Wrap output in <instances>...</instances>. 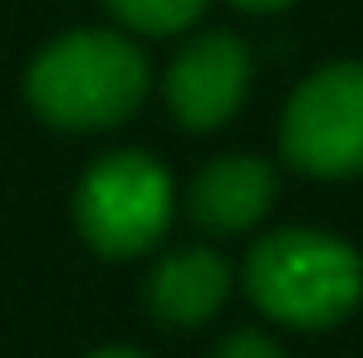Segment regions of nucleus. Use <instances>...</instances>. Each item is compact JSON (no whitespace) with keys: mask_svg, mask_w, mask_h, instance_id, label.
<instances>
[{"mask_svg":"<svg viewBox=\"0 0 363 358\" xmlns=\"http://www.w3.org/2000/svg\"><path fill=\"white\" fill-rule=\"evenodd\" d=\"M245 295L260 314L290 329H334L363 299V255L344 236L290 226L260 245L245 260Z\"/></svg>","mask_w":363,"mask_h":358,"instance_id":"obj_1","label":"nucleus"},{"mask_svg":"<svg viewBox=\"0 0 363 358\" xmlns=\"http://www.w3.org/2000/svg\"><path fill=\"white\" fill-rule=\"evenodd\" d=\"M25 94L55 128H113L147 99V60L113 30H74L30 64Z\"/></svg>","mask_w":363,"mask_h":358,"instance_id":"obj_2","label":"nucleus"},{"mask_svg":"<svg viewBox=\"0 0 363 358\" xmlns=\"http://www.w3.org/2000/svg\"><path fill=\"white\" fill-rule=\"evenodd\" d=\"M172 177L147 152H108L99 157L79 191H74V221L79 236L99 255H143L172 226Z\"/></svg>","mask_w":363,"mask_h":358,"instance_id":"obj_3","label":"nucleus"},{"mask_svg":"<svg viewBox=\"0 0 363 358\" xmlns=\"http://www.w3.org/2000/svg\"><path fill=\"white\" fill-rule=\"evenodd\" d=\"M285 162L304 177L344 181L363 172V64H329L309 74L280 123Z\"/></svg>","mask_w":363,"mask_h":358,"instance_id":"obj_4","label":"nucleus"},{"mask_svg":"<svg viewBox=\"0 0 363 358\" xmlns=\"http://www.w3.org/2000/svg\"><path fill=\"white\" fill-rule=\"evenodd\" d=\"M250 84V55L236 35H201L167 69V108L182 128H221L241 108Z\"/></svg>","mask_w":363,"mask_h":358,"instance_id":"obj_5","label":"nucleus"},{"mask_svg":"<svg viewBox=\"0 0 363 358\" xmlns=\"http://www.w3.org/2000/svg\"><path fill=\"white\" fill-rule=\"evenodd\" d=\"M275 201V167L265 157H216L201 177L191 181V216L196 226L231 236L255 226Z\"/></svg>","mask_w":363,"mask_h":358,"instance_id":"obj_6","label":"nucleus"},{"mask_svg":"<svg viewBox=\"0 0 363 358\" xmlns=\"http://www.w3.org/2000/svg\"><path fill=\"white\" fill-rule=\"evenodd\" d=\"M231 295V265L206 250V245H191V250H177L167 255L152 280H147V309L177 329H191L201 319H211Z\"/></svg>","mask_w":363,"mask_h":358,"instance_id":"obj_7","label":"nucleus"},{"mask_svg":"<svg viewBox=\"0 0 363 358\" xmlns=\"http://www.w3.org/2000/svg\"><path fill=\"white\" fill-rule=\"evenodd\" d=\"M108 10L143 35H177L206 10V0H108Z\"/></svg>","mask_w":363,"mask_h":358,"instance_id":"obj_8","label":"nucleus"},{"mask_svg":"<svg viewBox=\"0 0 363 358\" xmlns=\"http://www.w3.org/2000/svg\"><path fill=\"white\" fill-rule=\"evenodd\" d=\"M216 358H285V349L260 329H236L216 344Z\"/></svg>","mask_w":363,"mask_h":358,"instance_id":"obj_9","label":"nucleus"},{"mask_svg":"<svg viewBox=\"0 0 363 358\" xmlns=\"http://www.w3.org/2000/svg\"><path fill=\"white\" fill-rule=\"evenodd\" d=\"M231 5H241V10H255V15H270V10H285V5H295V0H231Z\"/></svg>","mask_w":363,"mask_h":358,"instance_id":"obj_10","label":"nucleus"},{"mask_svg":"<svg viewBox=\"0 0 363 358\" xmlns=\"http://www.w3.org/2000/svg\"><path fill=\"white\" fill-rule=\"evenodd\" d=\"M89 358H147V354H138V349H99V354H89Z\"/></svg>","mask_w":363,"mask_h":358,"instance_id":"obj_11","label":"nucleus"}]
</instances>
